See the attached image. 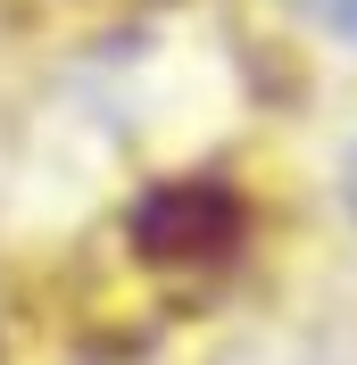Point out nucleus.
<instances>
[{"label": "nucleus", "mask_w": 357, "mask_h": 365, "mask_svg": "<svg viewBox=\"0 0 357 365\" xmlns=\"http://www.w3.org/2000/svg\"><path fill=\"white\" fill-rule=\"evenodd\" d=\"M249 241V200L216 175H175L141 191L134 207V250L141 266H166V274H208V266H233Z\"/></svg>", "instance_id": "nucleus-1"}, {"label": "nucleus", "mask_w": 357, "mask_h": 365, "mask_svg": "<svg viewBox=\"0 0 357 365\" xmlns=\"http://www.w3.org/2000/svg\"><path fill=\"white\" fill-rule=\"evenodd\" d=\"M274 17H283V25H299L308 42L349 50V58H357V0H274Z\"/></svg>", "instance_id": "nucleus-2"}, {"label": "nucleus", "mask_w": 357, "mask_h": 365, "mask_svg": "<svg viewBox=\"0 0 357 365\" xmlns=\"http://www.w3.org/2000/svg\"><path fill=\"white\" fill-rule=\"evenodd\" d=\"M333 207H341V225L357 232V141H341V158H333Z\"/></svg>", "instance_id": "nucleus-3"}]
</instances>
